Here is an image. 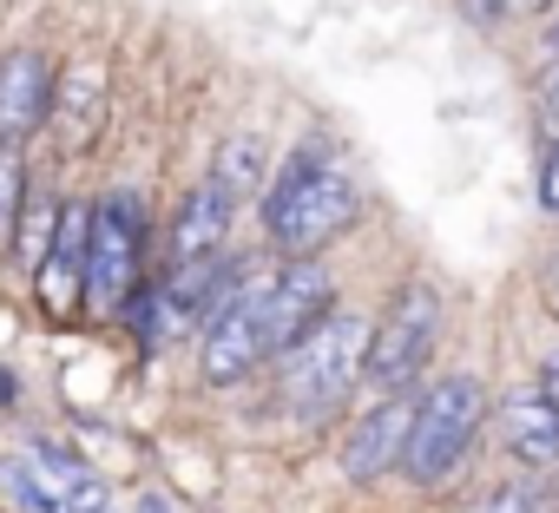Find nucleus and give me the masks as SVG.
I'll return each mask as SVG.
<instances>
[{
    "label": "nucleus",
    "instance_id": "9b49d317",
    "mask_svg": "<svg viewBox=\"0 0 559 513\" xmlns=\"http://www.w3.org/2000/svg\"><path fill=\"white\" fill-rule=\"evenodd\" d=\"M86 224H93L86 204H67V211H60V243H53L47 271H40V297H47L53 310L86 303Z\"/></svg>",
    "mask_w": 559,
    "mask_h": 513
},
{
    "label": "nucleus",
    "instance_id": "ddd939ff",
    "mask_svg": "<svg viewBox=\"0 0 559 513\" xmlns=\"http://www.w3.org/2000/svg\"><path fill=\"white\" fill-rule=\"evenodd\" d=\"M27 461H34V474L47 480V493H53V506H60V513H106V480H99L80 454L34 441V448H27Z\"/></svg>",
    "mask_w": 559,
    "mask_h": 513
},
{
    "label": "nucleus",
    "instance_id": "4be33fe9",
    "mask_svg": "<svg viewBox=\"0 0 559 513\" xmlns=\"http://www.w3.org/2000/svg\"><path fill=\"white\" fill-rule=\"evenodd\" d=\"M467 14L487 27V21H500V14H507V0H467Z\"/></svg>",
    "mask_w": 559,
    "mask_h": 513
},
{
    "label": "nucleus",
    "instance_id": "5701e85b",
    "mask_svg": "<svg viewBox=\"0 0 559 513\" xmlns=\"http://www.w3.org/2000/svg\"><path fill=\"white\" fill-rule=\"evenodd\" d=\"M507 8H546V0H507Z\"/></svg>",
    "mask_w": 559,
    "mask_h": 513
},
{
    "label": "nucleus",
    "instance_id": "6e6552de",
    "mask_svg": "<svg viewBox=\"0 0 559 513\" xmlns=\"http://www.w3.org/2000/svg\"><path fill=\"white\" fill-rule=\"evenodd\" d=\"M408 428H415V402H408V395L376 402V408L349 428V441H343V474H349V480H376V474L402 467Z\"/></svg>",
    "mask_w": 559,
    "mask_h": 513
},
{
    "label": "nucleus",
    "instance_id": "a211bd4d",
    "mask_svg": "<svg viewBox=\"0 0 559 513\" xmlns=\"http://www.w3.org/2000/svg\"><path fill=\"white\" fill-rule=\"evenodd\" d=\"M480 513H552V500H546V493H533V487H493Z\"/></svg>",
    "mask_w": 559,
    "mask_h": 513
},
{
    "label": "nucleus",
    "instance_id": "dca6fc26",
    "mask_svg": "<svg viewBox=\"0 0 559 513\" xmlns=\"http://www.w3.org/2000/svg\"><path fill=\"white\" fill-rule=\"evenodd\" d=\"M21 211H27V165L14 145H0V250H14Z\"/></svg>",
    "mask_w": 559,
    "mask_h": 513
},
{
    "label": "nucleus",
    "instance_id": "1a4fd4ad",
    "mask_svg": "<svg viewBox=\"0 0 559 513\" xmlns=\"http://www.w3.org/2000/svg\"><path fill=\"white\" fill-rule=\"evenodd\" d=\"M500 441L513 461L539 467V474H559V408L533 389V395H513L500 408Z\"/></svg>",
    "mask_w": 559,
    "mask_h": 513
},
{
    "label": "nucleus",
    "instance_id": "0eeeda50",
    "mask_svg": "<svg viewBox=\"0 0 559 513\" xmlns=\"http://www.w3.org/2000/svg\"><path fill=\"white\" fill-rule=\"evenodd\" d=\"M53 86H60V73H53V60L34 53V47H21V53L0 60V145L21 152V145L53 119Z\"/></svg>",
    "mask_w": 559,
    "mask_h": 513
},
{
    "label": "nucleus",
    "instance_id": "f3484780",
    "mask_svg": "<svg viewBox=\"0 0 559 513\" xmlns=\"http://www.w3.org/2000/svg\"><path fill=\"white\" fill-rule=\"evenodd\" d=\"M0 487H8V500H14L21 513H60V506H53V493H47V480L34 474V461H27V454H8V461H0Z\"/></svg>",
    "mask_w": 559,
    "mask_h": 513
},
{
    "label": "nucleus",
    "instance_id": "f03ea898",
    "mask_svg": "<svg viewBox=\"0 0 559 513\" xmlns=\"http://www.w3.org/2000/svg\"><path fill=\"white\" fill-rule=\"evenodd\" d=\"M263 224H270V243L290 250L297 264L317 256L323 243H336L356 224V184H349V171L330 165L323 152H297L284 165V178L270 184V198H263Z\"/></svg>",
    "mask_w": 559,
    "mask_h": 513
},
{
    "label": "nucleus",
    "instance_id": "2eb2a0df",
    "mask_svg": "<svg viewBox=\"0 0 559 513\" xmlns=\"http://www.w3.org/2000/svg\"><path fill=\"white\" fill-rule=\"evenodd\" d=\"M204 178H211V184H217L230 204L257 198V191H263V139H224Z\"/></svg>",
    "mask_w": 559,
    "mask_h": 513
},
{
    "label": "nucleus",
    "instance_id": "f8f14e48",
    "mask_svg": "<svg viewBox=\"0 0 559 513\" xmlns=\"http://www.w3.org/2000/svg\"><path fill=\"white\" fill-rule=\"evenodd\" d=\"M99 119H106V67L80 60V67H67L60 86H53V126H60L67 145H86V139L99 132Z\"/></svg>",
    "mask_w": 559,
    "mask_h": 513
},
{
    "label": "nucleus",
    "instance_id": "412c9836",
    "mask_svg": "<svg viewBox=\"0 0 559 513\" xmlns=\"http://www.w3.org/2000/svg\"><path fill=\"white\" fill-rule=\"evenodd\" d=\"M539 395L559 408V356H546V369H539Z\"/></svg>",
    "mask_w": 559,
    "mask_h": 513
},
{
    "label": "nucleus",
    "instance_id": "6ab92c4d",
    "mask_svg": "<svg viewBox=\"0 0 559 513\" xmlns=\"http://www.w3.org/2000/svg\"><path fill=\"white\" fill-rule=\"evenodd\" d=\"M539 204L559 211V139H552V152H546V165H539Z\"/></svg>",
    "mask_w": 559,
    "mask_h": 513
},
{
    "label": "nucleus",
    "instance_id": "9d476101",
    "mask_svg": "<svg viewBox=\"0 0 559 513\" xmlns=\"http://www.w3.org/2000/svg\"><path fill=\"white\" fill-rule=\"evenodd\" d=\"M230 217H237V204L204 178L198 191H185V204H178V224H171V256L178 264H204V256H217V243H224V230H230Z\"/></svg>",
    "mask_w": 559,
    "mask_h": 513
},
{
    "label": "nucleus",
    "instance_id": "aec40b11",
    "mask_svg": "<svg viewBox=\"0 0 559 513\" xmlns=\"http://www.w3.org/2000/svg\"><path fill=\"white\" fill-rule=\"evenodd\" d=\"M539 119H546V132L559 139V73H552V80L539 86Z\"/></svg>",
    "mask_w": 559,
    "mask_h": 513
},
{
    "label": "nucleus",
    "instance_id": "39448f33",
    "mask_svg": "<svg viewBox=\"0 0 559 513\" xmlns=\"http://www.w3.org/2000/svg\"><path fill=\"white\" fill-rule=\"evenodd\" d=\"M145 264V204L132 191H106L86 224V303L99 317H119L139 290Z\"/></svg>",
    "mask_w": 559,
    "mask_h": 513
},
{
    "label": "nucleus",
    "instance_id": "7ed1b4c3",
    "mask_svg": "<svg viewBox=\"0 0 559 513\" xmlns=\"http://www.w3.org/2000/svg\"><path fill=\"white\" fill-rule=\"evenodd\" d=\"M369 323L349 317V310H330L297 349H284V369H276V395L304 415H323L336 408L356 382H362V362H369Z\"/></svg>",
    "mask_w": 559,
    "mask_h": 513
},
{
    "label": "nucleus",
    "instance_id": "f257e3e1",
    "mask_svg": "<svg viewBox=\"0 0 559 513\" xmlns=\"http://www.w3.org/2000/svg\"><path fill=\"white\" fill-rule=\"evenodd\" d=\"M330 303H336V277L317 264V256H304V264H290V271H276V277L237 290L211 317V330H204V356H198L204 362V382L230 389L250 369H263L270 356L297 349L330 317Z\"/></svg>",
    "mask_w": 559,
    "mask_h": 513
},
{
    "label": "nucleus",
    "instance_id": "4468645a",
    "mask_svg": "<svg viewBox=\"0 0 559 513\" xmlns=\"http://www.w3.org/2000/svg\"><path fill=\"white\" fill-rule=\"evenodd\" d=\"M60 211L67 204H53L47 191H27V211H21V230H14V264L40 284V271H47V256H53V243H60Z\"/></svg>",
    "mask_w": 559,
    "mask_h": 513
},
{
    "label": "nucleus",
    "instance_id": "20e7f679",
    "mask_svg": "<svg viewBox=\"0 0 559 513\" xmlns=\"http://www.w3.org/2000/svg\"><path fill=\"white\" fill-rule=\"evenodd\" d=\"M480 428H487V395H480V382H474V375H441V382H428V389H421V402H415L408 454H402V461H408V474H415L421 487L454 480V474L467 467V454H474Z\"/></svg>",
    "mask_w": 559,
    "mask_h": 513
},
{
    "label": "nucleus",
    "instance_id": "423d86ee",
    "mask_svg": "<svg viewBox=\"0 0 559 513\" xmlns=\"http://www.w3.org/2000/svg\"><path fill=\"white\" fill-rule=\"evenodd\" d=\"M435 343H441V297H435V284H408V290L389 303V317L376 323V336H369L362 382L382 389V402L402 395V389L428 369Z\"/></svg>",
    "mask_w": 559,
    "mask_h": 513
}]
</instances>
